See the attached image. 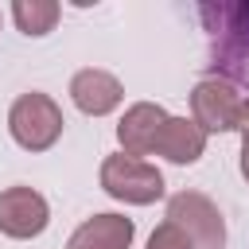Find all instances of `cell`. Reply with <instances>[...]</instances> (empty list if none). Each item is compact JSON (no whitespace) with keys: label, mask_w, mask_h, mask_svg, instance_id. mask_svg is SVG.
Masks as SVG:
<instances>
[{"label":"cell","mask_w":249,"mask_h":249,"mask_svg":"<svg viewBox=\"0 0 249 249\" xmlns=\"http://www.w3.org/2000/svg\"><path fill=\"white\" fill-rule=\"evenodd\" d=\"M70 101L86 113V117H105L113 113L121 101H124V86L109 74V70H97V66H86L70 78Z\"/></svg>","instance_id":"cell-8"},{"label":"cell","mask_w":249,"mask_h":249,"mask_svg":"<svg viewBox=\"0 0 249 249\" xmlns=\"http://www.w3.org/2000/svg\"><path fill=\"white\" fill-rule=\"evenodd\" d=\"M58 4L54 0H16L12 4V19H16V27L23 31V35H47L54 23H58Z\"/></svg>","instance_id":"cell-11"},{"label":"cell","mask_w":249,"mask_h":249,"mask_svg":"<svg viewBox=\"0 0 249 249\" xmlns=\"http://www.w3.org/2000/svg\"><path fill=\"white\" fill-rule=\"evenodd\" d=\"M241 175L249 183V132H241Z\"/></svg>","instance_id":"cell-14"},{"label":"cell","mask_w":249,"mask_h":249,"mask_svg":"<svg viewBox=\"0 0 249 249\" xmlns=\"http://www.w3.org/2000/svg\"><path fill=\"white\" fill-rule=\"evenodd\" d=\"M148 249H195V245H191V237H187L179 226L163 222V226H156V230H152V237H148Z\"/></svg>","instance_id":"cell-12"},{"label":"cell","mask_w":249,"mask_h":249,"mask_svg":"<svg viewBox=\"0 0 249 249\" xmlns=\"http://www.w3.org/2000/svg\"><path fill=\"white\" fill-rule=\"evenodd\" d=\"M167 121V109L156 105V101H136L124 109L121 124H117V140L124 148V156H152L156 152V140H160V128Z\"/></svg>","instance_id":"cell-7"},{"label":"cell","mask_w":249,"mask_h":249,"mask_svg":"<svg viewBox=\"0 0 249 249\" xmlns=\"http://www.w3.org/2000/svg\"><path fill=\"white\" fill-rule=\"evenodd\" d=\"M206 152V132L191 121V117H167L156 140V156L171 160V163H195Z\"/></svg>","instance_id":"cell-10"},{"label":"cell","mask_w":249,"mask_h":249,"mask_svg":"<svg viewBox=\"0 0 249 249\" xmlns=\"http://www.w3.org/2000/svg\"><path fill=\"white\" fill-rule=\"evenodd\" d=\"M237 132H249V89L241 93V117H237Z\"/></svg>","instance_id":"cell-13"},{"label":"cell","mask_w":249,"mask_h":249,"mask_svg":"<svg viewBox=\"0 0 249 249\" xmlns=\"http://www.w3.org/2000/svg\"><path fill=\"white\" fill-rule=\"evenodd\" d=\"M62 109L54 97L31 89V93H19L8 109V132L12 140L23 148V152H47L54 148V140L62 136Z\"/></svg>","instance_id":"cell-1"},{"label":"cell","mask_w":249,"mask_h":249,"mask_svg":"<svg viewBox=\"0 0 249 249\" xmlns=\"http://www.w3.org/2000/svg\"><path fill=\"white\" fill-rule=\"evenodd\" d=\"M101 187L105 195H113L117 202H128V206H152L156 198H163V175L156 163L148 160H136V156H105L101 163Z\"/></svg>","instance_id":"cell-2"},{"label":"cell","mask_w":249,"mask_h":249,"mask_svg":"<svg viewBox=\"0 0 249 249\" xmlns=\"http://www.w3.org/2000/svg\"><path fill=\"white\" fill-rule=\"evenodd\" d=\"M132 237H136L132 218H124V214H93L66 237V249H128Z\"/></svg>","instance_id":"cell-9"},{"label":"cell","mask_w":249,"mask_h":249,"mask_svg":"<svg viewBox=\"0 0 249 249\" xmlns=\"http://www.w3.org/2000/svg\"><path fill=\"white\" fill-rule=\"evenodd\" d=\"M51 222V206L47 198L35 191V187H4L0 191V233L4 237H16V241H27V237H39Z\"/></svg>","instance_id":"cell-6"},{"label":"cell","mask_w":249,"mask_h":249,"mask_svg":"<svg viewBox=\"0 0 249 249\" xmlns=\"http://www.w3.org/2000/svg\"><path fill=\"white\" fill-rule=\"evenodd\" d=\"M167 222L179 226L195 249H222L226 245V222H222V210L198 195V191H179L167 198Z\"/></svg>","instance_id":"cell-4"},{"label":"cell","mask_w":249,"mask_h":249,"mask_svg":"<svg viewBox=\"0 0 249 249\" xmlns=\"http://www.w3.org/2000/svg\"><path fill=\"white\" fill-rule=\"evenodd\" d=\"M202 19L214 31V66L241 70L249 78V4H206Z\"/></svg>","instance_id":"cell-3"},{"label":"cell","mask_w":249,"mask_h":249,"mask_svg":"<svg viewBox=\"0 0 249 249\" xmlns=\"http://www.w3.org/2000/svg\"><path fill=\"white\" fill-rule=\"evenodd\" d=\"M241 117V89L237 82H226L218 74L202 78L191 89V121L210 136V132H237Z\"/></svg>","instance_id":"cell-5"}]
</instances>
